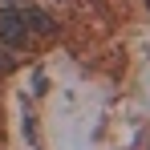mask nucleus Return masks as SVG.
<instances>
[{
    "label": "nucleus",
    "mask_w": 150,
    "mask_h": 150,
    "mask_svg": "<svg viewBox=\"0 0 150 150\" xmlns=\"http://www.w3.org/2000/svg\"><path fill=\"white\" fill-rule=\"evenodd\" d=\"M8 69H12V61H8V57H4V53H0V77L8 73Z\"/></svg>",
    "instance_id": "nucleus-3"
},
{
    "label": "nucleus",
    "mask_w": 150,
    "mask_h": 150,
    "mask_svg": "<svg viewBox=\"0 0 150 150\" xmlns=\"http://www.w3.org/2000/svg\"><path fill=\"white\" fill-rule=\"evenodd\" d=\"M146 4H150V0H146Z\"/></svg>",
    "instance_id": "nucleus-5"
},
{
    "label": "nucleus",
    "mask_w": 150,
    "mask_h": 150,
    "mask_svg": "<svg viewBox=\"0 0 150 150\" xmlns=\"http://www.w3.org/2000/svg\"><path fill=\"white\" fill-rule=\"evenodd\" d=\"M28 37V21H25V8H0V41L8 49H21Z\"/></svg>",
    "instance_id": "nucleus-1"
},
{
    "label": "nucleus",
    "mask_w": 150,
    "mask_h": 150,
    "mask_svg": "<svg viewBox=\"0 0 150 150\" xmlns=\"http://www.w3.org/2000/svg\"><path fill=\"white\" fill-rule=\"evenodd\" d=\"M25 21H28V33H41V37H49L53 28V16L49 12H41V8H25Z\"/></svg>",
    "instance_id": "nucleus-2"
},
{
    "label": "nucleus",
    "mask_w": 150,
    "mask_h": 150,
    "mask_svg": "<svg viewBox=\"0 0 150 150\" xmlns=\"http://www.w3.org/2000/svg\"><path fill=\"white\" fill-rule=\"evenodd\" d=\"M8 4H16V0H8Z\"/></svg>",
    "instance_id": "nucleus-4"
}]
</instances>
